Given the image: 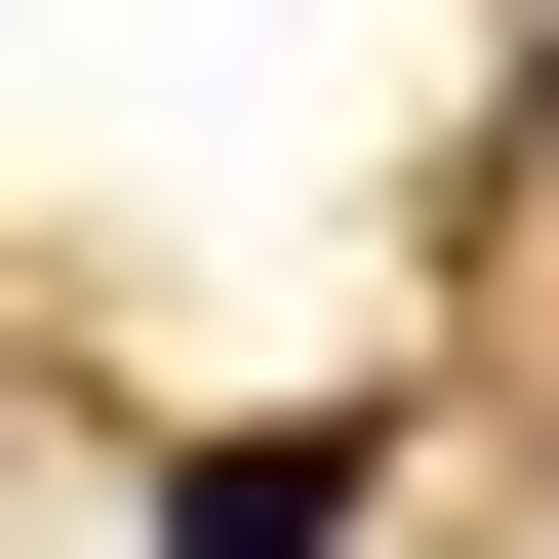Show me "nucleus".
Wrapping results in <instances>:
<instances>
[{"label": "nucleus", "mask_w": 559, "mask_h": 559, "mask_svg": "<svg viewBox=\"0 0 559 559\" xmlns=\"http://www.w3.org/2000/svg\"><path fill=\"white\" fill-rule=\"evenodd\" d=\"M160 559H360V440H200V479H160Z\"/></svg>", "instance_id": "nucleus-1"}]
</instances>
